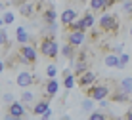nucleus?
Instances as JSON below:
<instances>
[{"mask_svg": "<svg viewBox=\"0 0 132 120\" xmlns=\"http://www.w3.org/2000/svg\"><path fill=\"white\" fill-rule=\"evenodd\" d=\"M38 53L44 55V57L52 59V61H56L57 59V53H60V46L56 44V34L52 33V31H48V33H44L40 36V42H38Z\"/></svg>", "mask_w": 132, "mask_h": 120, "instance_id": "1", "label": "nucleus"}, {"mask_svg": "<svg viewBox=\"0 0 132 120\" xmlns=\"http://www.w3.org/2000/svg\"><path fill=\"white\" fill-rule=\"evenodd\" d=\"M111 86L109 82H96V84L84 88V95L92 101H102V99H107V95L111 94Z\"/></svg>", "mask_w": 132, "mask_h": 120, "instance_id": "2", "label": "nucleus"}, {"mask_svg": "<svg viewBox=\"0 0 132 120\" xmlns=\"http://www.w3.org/2000/svg\"><path fill=\"white\" fill-rule=\"evenodd\" d=\"M98 27H100V31H102V33L115 36L117 33H119V27H121V25H119L117 15H113V13H103V15L100 17V21H98Z\"/></svg>", "mask_w": 132, "mask_h": 120, "instance_id": "3", "label": "nucleus"}, {"mask_svg": "<svg viewBox=\"0 0 132 120\" xmlns=\"http://www.w3.org/2000/svg\"><path fill=\"white\" fill-rule=\"evenodd\" d=\"M15 53L19 55V59L23 61V65L27 67H35L36 65V59H38V53H36V50L33 46L29 44H19L15 48Z\"/></svg>", "mask_w": 132, "mask_h": 120, "instance_id": "4", "label": "nucleus"}, {"mask_svg": "<svg viewBox=\"0 0 132 120\" xmlns=\"http://www.w3.org/2000/svg\"><path fill=\"white\" fill-rule=\"evenodd\" d=\"M40 15H42L44 23L48 25V31H54V29H56L57 12H56V8H54V4L46 2V4H44V8H42V12H40Z\"/></svg>", "mask_w": 132, "mask_h": 120, "instance_id": "5", "label": "nucleus"}, {"mask_svg": "<svg viewBox=\"0 0 132 120\" xmlns=\"http://www.w3.org/2000/svg\"><path fill=\"white\" fill-rule=\"evenodd\" d=\"M96 82H98V75H96L94 71H90V69H88V71H84L82 75H79V76L75 78V84L79 86L80 90H84V88L96 84Z\"/></svg>", "mask_w": 132, "mask_h": 120, "instance_id": "6", "label": "nucleus"}, {"mask_svg": "<svg viewBox=\"0 0 132 120\" xmlns=\"http://www.w3.org/2000/svg\"><path fill=\"white\" fill-rule=\"evenodd\" d=\"M6 114H10V116H17L23 120L27 116V110H25V105L21 103V101H15L13 99L12 103H8V109H6Z\"/></svg>", "mask_w": 132, "mask_h": 120, "instance_id": "7", "label": "nucleus"}, {"mask_svg": "<svg viewBox=\"0 0 132 120\" xmlns=\"http://www.w3.org/2000/svg\"><path fill=\"white\" fill-rule=\"evenodd\" d=\"M35 82H38V78H35L33 72H29V71H19V72H17L15 84L19 88H29V86H33Z\"/></svg>", "mask_w": 132, "mask_h": 120, "instance_id": "8", "label": "nucleus"}, {"mask_svg": "<svg viewBox=\"0 0 132 120\" xmlns=\"http://www.w3.org/2000/svg\"><path fill=\"white\" fill-rule=\"evenodd\" d=\"M84 40H86V33H84V31H73V33H67V44L73 46L75 50L82 48Z\"/></svg>", "mask_w": 132, "mask_h": 120, "instance_id": "9", "label": "nucleus"}, {"mask_svg": "<svg viewBox=\"0 0 132 120\" xmlns=\"http://www.w3.org/2000/svg\"><path fill=\"white\" fill-rule=\"evenodd\" d=\"M80 23H82V29H84V31H90L94 25H96V15H94V12H92V10H86V12H82Z\"/></svg>", "mask_w": 132, "mask_h": 120, "instance_id": "10", "label": "nucleus"}, {"mask_svg": "<svg viewBox=\"0 0 132 120\" xmlns=\"http://www.w3.org/2000/svg\"><path fill=\"white\" fill-rule=\"evenodd\" d=\"M15 40H17V44H31V42H35V38L27 33L25 27H17L15 29Z\"/></svg>", "mask_w": 132, "mask_h": 120, "instance_id": "11", "label": "nucleus"}, {"mask_svg": "<svg viewBox=\"0 0 132 120\" xmlns=\"http://www.w3.org/2000/svg\"><path fill=\"white\" fill-rule=\"evenodd\" d=\"M77 17H79V13H77L75 8H65V10H63V13L60 15V21H61L63 27H67L71 21H75Z\"/></svg>", "mask_w": 132, "mask_h": 120, "instance_id": "12", "label": "nucleus"}, {"mask_svg": "<svg viewBox=\"0 0 132 120\" xmlns=\"http://www.w3.org/2000/svg\"><path fill=\"white\" fill-rule=\"evenodd\" d=\"M107 99L111 101V103H128L130 101V94H125V91H121V90H115V91H111V94L107 95Z\"/></svg>", "mask_w": 132, "mask_h": 120, "instance_id": "13", "label": "nucleus"}, {"mask_svg": "<svg viewBox=\"0 0 132 120\" xmlns=\"http://www.w3.org/2000/svg\"><path fill=\"white\" fill-rule=\"evenodd\" d=\"M48 109H50V101L48 99H40V101H36V105L31 109V113L36 114V116H40V114H42L44 110H48Z\"/></svg>", "mask_w": 132, "mask_h": 120, "instance_id": "14", "label": "nucleus"}, {"mask_svg": "<svg viewBox=\"0 0 132 120\" xmlns=\"http://www.w3.org/2000/svg\"><path fill=\"white\" fill-rule=\"evenodd\" d=\"M57 88H60V84H57V80L56 78H48V82H46V95H50V97H54V95L57 94Z\"/></svg>", "mask_w": 132, "mask_h": 120, "instance_id": "15", "label": "nucleus"}, {"mask_svg": "<svg viewBox=\"0 0 132 120\" xmlns=\"http://www.w3.org/2000/svg\"><path fill=\"white\" fill-rule=\"evenodd\" d=\"M88 63H90V61H75V69L71 71V72H73V76L77 78L79 75H82L84 71H88Z\"/></svg>", "mask_w": 132, "mask_h": 120, "instance_id": "16", "label": "nucleus"}, {"mask_svg": "<svg viewBox=\"0 0 132 120\" xmlns=\"http://www.w3.org/2000/svg\"><path fill=\"white\" fill-rule=\"evenodd\" d=\"M63 86L67 88V90H71V88H75V76H73L71 71H63Z\"/></svg>", "mask_w": 132, "mask_h": 120, "instance_id": "17", "label": "nucleus"}, {"mask_svg": "<svg viewBox=\"0 0 132 120\" xmlns=\"http://www.w3.org/2000/svg\"><path fill=\"white\" fill-rule=\"evenodd\" d=\"M88 4H90L88 10H92L94 13H98V12H107V10H105V4H103V0H88Z\"/></svg>", "mask_w": 132, "mask_h": 120, "instance_id": "18", "label": "nucleus"}, {"mask_svg": "<svg viewBox=\"0 0 132 120\" xmlns=\"http://www.w3.org/2000/svg\"><path fill=\"white\" fill-rule=\"evenodd\" d=\"M75 53H77V50L73 48V46H69V44H65V46H61V55L65 59H75Z\"/></svg>", "mask_w": 132, "mask_h": 120, "instance_id": "19", "label": "nucleus"}, {"mask_svg": "<svg viewBox=\"0 0 132 120\" xmlns=\"http://www.w3.org/2000/svg\"><path fill=\"white\" fill-rule=\"evenodd\" d=\"M119 90L125 91V94H130V91H132V80H130V76H125L119 82Z\"/></svg>", "mask_w": 132, "mask_h": 120, "instance_id": "20", "label": "nucleus"}, {"mask_svg": "<svg viewBox=\"0 0 132 120\" xmlns=\"http://www.w3.org/2000/svg\"><path fill=\"white\" fill-rule=\"evenodd\" d=\"M4 46H6V50L10 48V38H8V31L0 27V48H4Z\"/></svg>", "mask_w": 132, "mask_h": 120, "instance_id": "21", "label": "nucleus"}, {"mask_svg": "<svg viewBox=\"0 0 132 120\" xmlns=\"http://www.w3.org/2000/svg\"><path fill=\"white\" fill-rule=\"evenodd\" d=\"M0 19H2V25H12V23H13V19H15V15H13V13L12 12H4V15L2 17H0Z\"/></svg>", "mask_w": 132, "mask_h": 120, "instance_id": "22", "label": "nucleus"}, {"mask_svg": "<svg viewBox=\"0 0 132 120\" xmlns=\"http://www.w3.org/2000/svg\"><path fill=\"white\" fill-rule=\"evenodd\" d=\"M105 65H107V67H117V65H119V57H117V55H113V53L105 55Z\"/></svg>", "mask_w": 132, "mask_h": 120, "instance_id": "23", "label": "nucleus"}, {"mask_svg": "<svg viewBox=\"0 0 132 120\" xmlns=\"http://www.w3.org/2000/svg\"><path fill=\"white\" fill-rule=\"evenodd\" d=\"M128 63H130V55H128V53H121V57H119V65H117V67H119V69H125L126 65H128Z\"/></svg>", "mask_w": 132, "mask_h": 120, "instance_id": "24", "label": "nucleus"}, {"mask_svg": "<svg viewBox=\"0 0 132 120\" xmlns=\"http://www.w3.org/2000/svg\"><path fill=\"white\" fill-rule=\"evenodd\" d=\"M88 120H107V114L102 113V110H96V113H90Z\"/></svg>", "mask_w": 132, "mask_h": 120, "instance_id": "25", "label": "nucleus"}, {"mask_svg": "<svg viewBox=\"0 0 132 120\" xmlns=\"http://www.w3.org/2000/svg\"><path fill=\"white\" fill-rule=\"evenodd\" d=\"M35 99V95L33 94H31V91H23V94H21V103H31V101H33Z\"/></svg>", "mask_w": 132, "mask_h": 120, "instance_id": "26", "label": "nucleus"}, {"mask_svg": "<svg viewBox=\"0 0 132 120\" xmlns=\"http://www.w3.org/2000/svg\"><path fill=\"white\" fill-rule=\"evenodd\" d=\"M56 75H57L56 65H48V67H46V76H48V78H54Z\"/></svg>", "mask_w": 132, "mask_h": 120, "instance_id": "27", "label": "nucleus"}, {"mask_svg": "<svg viewBox=\"0 0 132 120\" xmlns=\"http://www.w3.org/2000/svg\"><path fill=\"white\" fill-rule=\"evenodd\" d=\"M92 109H94V101L86 97V99L82 101V110H92Z\"/></svg>", "mask_w": 132, "mask_h": 120, "instance_id": "28", "label": "nucleus"}, {"mask_svg": "<svg viewBox=\"0 0 132 120\" xmlns=\"http://www.w3.org/2000/svg\"><path fill=\"white\" fill-rule=\"evenodd\" d=\"M121 0H103V4H105V10H109V8H113L115 4H119Z\"/></svg>", "mask_w": 132, "mask_h": 120, "instance_id": "29", "label": "nucleus"}, {"mask_svg": "<svg viewBox=\"0 0 132 120\" xmlns=\"http://www.w3.org/2000/svg\"><path fill=\"white\" fill-rule=\"evenodd\" d=\"M122 8L130 13V10H132V0H122Z\"/></svg>", "mask_w": 132, "mask_h": 120, "instance_id": "30", "label": "nucleus"}, {"mask_svg": "<svg viewBox=\"0 0 132 120\" xmlns=\"http://www.w3.org/2000/svg\"><path fill=\"white\" fill-rule=\"evenodd\" d=\"M13 101V95L12 94H4V103H12Z\"/></svg>", "mask_w": 132, "mask_h": 120, "instance_id": "31", "label": "nucleus"}, {"mask_svg": "<svg viewBox=\"0 0 132 120\" xmlns=\"http://www.w3.org/2000/svg\"><path fill=\"white\" fill-rule=\"evenodd\" d=\"M122 120H132V110H130V109L125 113V118H122Z\"/></svg>", "mask_w": 132, "mask_h": 120, "instance_id": "32", "label": "nucleus"}, {"mask_svg": "<svg viewBox=\"0 0 132 120\" xmlns=\"http://www.w3.org/2000/svg\"><path fill=\"white\" fill-rule=\"evenodd\" d=\"M8 6H10V2H4V0H0V10H6Z\"/></svg>", "mask_w": 132, "mask_h": 120, "instance_id": "33", "label": "nucleus"}, {"mask_svg": "<svg viewBox=\"0 0 132 120\" xmlns=\"http://www.w3.org/2000/svg\"><path fill=\"white\" fill-rule=\"evenodd\" d=\"M23 2H29V0H13V6H21V4H23Z\"/></svg>", "mask_w": 132, "mask_h": 120, "instance_id": "34", "label": "nucleus"}, {"mask_svg": "<svg viewBox=\"0 0 132 120\" xmlns=\"http://www.w3.org/2000/svg\"><path fill=\"white\" fill-rule=\"evenodd\" d=\"M4 120H21V118H17V116H10V114H4Z\"/></svg>", "mask_w": 132, "mask_h": 120, "instance_id": "35", "label": "nucleus"}, {"mask_svg": "<svg viewBox=\"0 0 132 120\" xmlns=\"http://www.w3.org/2000/svg\"><path fill=\"white\" fill-rule=\"evenodd\" d=\"M115 53H122V46H115Z\"/></svg>", "mask_w": 132, "mask_h": 120, "instance_id": "36", "label": "nucleus"}, {"mask_svg": "<svg viewBox=\"0 0 132 120\" xmlns=\"http://www.w3.org/2000/svg\"><path fill=\"white\" fill-rule=\"evenodd\" d=\"M4 72V61H0V75Z\"/></svg>", "mask_w": 132, "mask_h": 120, "instance_id": "37", "label": "nucleus"}, {"mask_svg": "<svg viewBox=\"0 0 132 120\" xmlns=\"http://www.w3.org/2000/svg\"><path fill=\"white\" fill-rule=\"evenodd\" d=\"M77 2H79V4H86L88 0H77Z\"/></svg>", "mask_w": 132, "mask_h": 120, "instance_id": "38", "label": "nucleus"}, {"mask_svg": "<svg viewBox=\"0 0 132 120\" xmlns=\"http://www.w3.org/2000/svg\"><path fill=\"white\" fill-rule=\"evenodd\" d=\"M0 27H4V25H2V19H0Z\"/></svg>", "mask_w": 132, "mask_h": 120, "instance_id": "39", "label": "nucleus"}]
</instances>
